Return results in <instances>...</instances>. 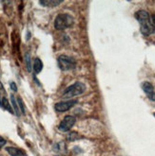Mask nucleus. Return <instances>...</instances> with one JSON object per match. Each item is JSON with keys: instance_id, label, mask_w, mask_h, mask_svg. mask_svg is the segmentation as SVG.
I'll return each instance as SVG.
<instances>
[{"instance_id": "f257e3e1", "label": "nucleus", "mask_w": 155, "mask_h": 156, "mask_svg": "<svg viewBox=\"0 0 155 156\" xmlns=\"http://www.w3.org/2000/svg\"><path fill=\"white\" fill-rule=\"evenodd\" d=\"M135 18L140 24L141 33L145 36H149L155 33V25L152 23L149 13L146 11H138L135 13Z\"/></svg>"}, {"instance_id": "f03ea898", "label": "nucleus", "mask_w": 155, "mask_h": 156, "mask_svg": "<svg viewBox=\"0 0 155 156\" xmlns=\"http://www.w3.org/2000/svg\"><path fill=\"white\" fill-rule=\"evenodd\" d=\"M74 20L71 15L68 13H61L58 14L55 18V20H54V27L57 30H63L71 27L74 25Z\"/></svg>"}, {"instance_id": "7ed1b4c3", "label": "nucleus", "mask_w": 155, "mask_h": 156, "mask_svg": "<svg viewBox=\"0 0 155 156\" xmlns=\"http://www.w3.org/2000/svg\"><path fill=\"white\" fill-rule=\"evenodd\" d=\"M85 91H86V85L83 83V82L77 81L75 83L70 85L68 88H66L62 97L66 98H74V97L83 94Z\"/></svg>"}, {"instance_id": "20e7f679", "label": "nucleus", "mask_w": 155, "mask_h": 156, "mask_svg": "<svg viewBox=\"0 0 155 156\" xmlns=\"http://www.w3.org/2000/svg\"><path fill=\"white\" fill-rule=\"evenodd\" d=\"M58 66L62 71H70L76 67V62L74 58L67 55H60L57 59Z\"/></svg>"}, {"instance_id": "39448f33", "label": "nucleus", "mask_w": 155, "mask_h": 156, "mask_svg": "<svg viewBox=\"0 0 155 156\" xmlns=\"http://www.w3.org/2000/svg\"><path fill=\"white\" fill-rule=\"evenodd\" d=\"M75 121H76V119L74 116L66 115L65 117H64L63 120L61 121V123L59 124V127H58L59 131L64 132V133L70 131L72 128V126L75 124Z\"/></svg>"}, {"instance_id": "423d86ee", "label": "nucleus", "mask_w": 155, "mask_h": 156, "mask_svg": "<svg viewBox=\"0 0 155 156\" xmlns=\"http://www.w3.org/2000/svg\"><path fill=\"white\" fill-rule=\"evenodd\" d=\"M77 102H78L77 99H70V100H66V101H61V102H58L55 104L54 109L59 113L67 112L70 109L74 107Z\"/></svg>"}, {"instance_id": "0eeeda50", "label": "nucleus", "mask_w": 155, "mask_h": 156, "mask_svg": "<svg viewBox=\"0 0 155 156\" xmlns=\"http://www.w3.org/2000/svg\"><path fill=\"white\" fill-rule=\"evenodd\" d=\"M142 89L144 90L146 95L148 96V98L150 100H153V101H155V91H154L153 85L150 83V82L144 81L143 83H142Z\"/></svg>"}, {"instance_id": "6e6552de", "label": "nucleus", "mask_w": 155, "mask_h": 156, "mask_svg": "<svg viewBox=\"0 0 155 156\" xmlns=\"http://www.w3.org/2000/svg\"><path fill=\"white\" fill-rule=\"evenodd\" d=\"M6 151L11 156H27V153L23 150L14 148V147H7Z\"/></svg>"}, {"instance_id": "1a4fd4ad", "label": "nucleus", "mask_w": 155, "mask_h": 156, "mask_svg": "<svg viewBox=\"0 0 155 156\" xmlns=\"http://www.w3.org/2000/svg\"><path fill=\"white\" fill-rule=\"evenodd\" d=\"M62 2H63L62 0H60V1H58V0H41V1H39V4L45 7L53 8V7L58 6Z\"/></svg>"}, {"instance_id": "9d476101", "label": "nucleus", "mask_w": 155, "mask_h": 156, "mask_svg": "<svg viewBox=\"0 0 155 156\" xmlns=\"http://www.w3.org/2000/svg\"><path fill=\"white\" fill-rule=\"evenodd\" d=\"M43 69V62L39 58H35L33 61V70L35 74H38Z\"/></svg>"}, {"instance_id": "9b49d317", "label": "nucleus", "mask_w": 155, "mask_h": 156, "mask_svg": "<svg viewBox=\"0 0 155 156\" xmlns=\"http://www.w3.org/2000/svg\"><path fill=\"white\" fill-rule=\"evenodd\" d=\"M11 102H12V107H13V111H14V114L17 116H19L20 114H21V111H20V109H19V106H18L17 100L15 99V98H14V96L13 94L11 95Z\"/></svg>"}, {"instance_id": "f8f14e48", "label": "nucleus", "mask_w": 155, "mask_h": 156, "mask_svg": "<svg viewBox=\"0 0 155 156\" xmlns=\"http://www.w3.org/2000/svg\"><path fill=\"white\" fill-rule=\"evenodd\" d=\"M1 107H3L4 109H6L7 111H9L11 114H14V111H13V107L11 106V104H10V103H9L8 99H7L5 97H3V98H2V105H1Z\"/></svg>"}, {"instance_id": "ddd939ff", "label": "nucleus", "mask_w": 155, "mask_h": 156, "mask_svg": "<svg viewBox=\"0 0 155 156\" xmlns=\"http://www.w3.org/2000/svg\"><path fill=\"white\" fill-rule=\"evenodd\" d=\"M25 62H26V67L29 72L32 71V60H31V55L29 52L25 54Z\"/></svg>"}, {"instance_id": "4468645a", "label": "nucleus", "mask_w": 155, "mask_h": 156, "mask_svg": "<svg viewBox=\"0 0 155 156\" xmlns=\"http://www.w3.org/2000/svg\"><path fill=\"white\" fill-rule=\"evenodd\" d=\"M17 100V103H18V106H19V109H20V111H21V114L25 115L26 114V109H25V105H24V102H23V100L20 97H18L16 98Z\"/></svg>"}, {"instance_id": "2eb2a0df", "label": "nucleus", "mask_w": 155, "mask_h": 156, "mask_svg": "<svg viewBox=\"0 0 155 156\" xmlns=\"http://www.w3.org/2000/svg\"><path fill=\"white\" fill-rule=\"evenodd\" d=\"M67 138H68L70 141H74V140H76V139L79 138V135H78L77 133H75V132H71V133H70L68 134Z\"/></svg>"}, {"instance_id": "dca6fc26", "label": "nucleus", "mask_w": 155, "mask_h": 156, "mask_svg": "<svg viewBox=\"0 0 155 156\" xmlns=\"http://www.w3.org/2000/svg\"><path fill=\"white\" fill-rule=\"evenodd\" d=\"M10 87H11V89H12L13 92H16V91H17V86H16V84H15V82H11Z\"/></svg>"}, {"instance_id": "f3484780", "label": "nucleus", "mask_w": 155, "mask_h": 156, "mask_svg": "<svg viewBox=\"0 0 155 156\" xmlns=\"http://www.w3.org/2000/svg\"><path fill=\"white\" fill-rule=\"evenodd\" d=\"M5 144H6V140L4 138H2L1 136H0V149L3 148V147L5 146Z\"/></svg>"}, {"instance_id": "a211bd4d", "label": "nucleus", "mask_w": 155, "mask_h": 156, "mask_svg": "<svg viewBox=\"0 0 155 156\" xmlns=\"http://www.w3.org/2000/svg\"><path fill=\"white\" fill-rule=\"evenodd\" d=\"M151 20H152V23H153V24L155 25V14H154V15L152 16V18H151Z\"/></svg>"}, {"instance_id": "6ab92c4d", "label": "nucleus", "mask_w": 155, "mask_h": 156, "mask_svg": "<svg viewBox=\"0 0 155 156\" xmlns=\"http://www.w3.org/2000/svg\"><path fill=\"white\" fill-rule=\"evenodd\" d=\"M1 105H2V98L0 97V106H1Z\"/></svg>"}, {"instance_id": "aec40b11", "label": "nucleus", "mask_w": 155, "mask_h": 156, "mask_svg": "<svg viewBox=\"0 0 155 156\" xmlns=\"http://www.w3.org/2000/svg\"><path fill=\"white\" fill-rule=\"evenodd\" d=\"M154 115H155V114H154Z\"/></svg>"}]
</instances>
